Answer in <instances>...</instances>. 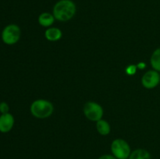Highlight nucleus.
<instances>
[{
    "instance_id": "nucleus-1",
    "label": "nucleus",
    "mask_w": 160,
    "mask_h": 159,
    "mask_svg": "<svg viewBox=\"0 0 160 159\" xmlns=\"http://www.w3.org/2000/svg\"><path fill=\"white\" fill-rule=\"evenodd\" d=\"M76 12V4L72 0H59L52 9V14L55 19L61 22L70 20L74 17Z\"/></svg>"
},
{
    "instance_id": "nucleus-2",
    "label": "nucleus",
    "mask_w": 160,
    "mask_h": 159,
    "mask_svg": "<svg viewBox=\"0 0 160 159\" xmlns=\"http://www.w3.org/2000/svg\"><path fill=\"white\" fill-rule=\"evenodd\" d=\"M31 115L37 118H47L52 115L54 111L52 103L45 99H38L33 101L30 107Z\"/></svg>"
},
{
    "instance_id": "nucleus-3",
    "label": "nucleus",
    "mask_w": 160,
    "mask_h": 159,
    "mask_svg": "<svg viewBox=\"0 0 160 159\" xmlns=\"http://www.w3.org/2000/svg\"><path fill=\"white\" fill-rule=\"evenodd\" d=\"M112 154L117 159H128L131 153L129 143L123 139H116L111 143Z\"/></svg>"
},
{
    "instance_id": "nucleus-4",
    "label": "nucleus",
    "mask_w": 160,
    "mask_h": 159,
    "mask_svg": "<svg viewBox=\"0 0 160 159\" xmlns=\"http://www.w3.org/2000/svg\"><path fill=\"white\" fill-rule=\"evenodd\" d=\"M21 35L20 28L17 24H9L2 32V40L6 45H12L19 41Z\"/></svg>"
},
{
    "instance_id": "nucleus-5",
    "label": "nucleus",
    "mask_w": 160,
    "mask_h": 159,
    "mask_svg": "<svg viewBox=\"0 0 160 159\" xmlns=\"http://www.w3.org/2000/svg\"><path fill=\"white\" fill-rule=\"evenodd\" d=\"M84 114L86 118L90 121L98 122L102 119L104 114L102 107L95 101H88L84 106Z\"/></svg>"
},
{
    "instance_id": "nucleus-6",
    "label": "nucleus",
    "mask_w": 160,
    "mask_h": 159,
    "mask_svg": "<svg viewBox=\"0 0 160 159\" xmlns=\"http://www.w3.org/2000/svg\"><path fill=\"white\" fill-rule=\"evenodd\" d=\"M160 84V73L154 70L147 71L142 78V84L146 89H154Z\"/></svg>"
},
{
    "instance_id": "nucleus-7",
    "label": "nucleus",
    "mask_w": 160,
    "mask_h": 159,
    "mask_svg": "<svg viewBox=\"0 0 160 159\" xmlns=\"http://www.w3.org/2000/svg\"><path fill=\"white\" fill-rule=\"evenodd\" d=\"M15 123V119L12 114L6 113L0 115V132L6 133L11 131Z\"/></svg>"
},
{
    "instance_id": "nucleus-8",
    "label": "nucleus",
    "mask_w": 160,
    "mask_h": 159,
    "mask_svg": "<svg viewBox=\"0 0 160 159\" xmlns=\"http://www.w3.org/2000/svg\"><path fill=\"white\" fill-rule=\"evenodd\" d=\"M62 36L61 30L58 27H48L45 32V37L49 41H57Z\"/></svg>"
},
{
    "instance_id": "nucleus-9",
    "label": "nucleus",
    "mask_w": 160,
    "mask_h": 159,
    "mask_svg": "<svg viewBox=\"0 0 160 159\" xmlns=\"http://www.w3.org/2000/svg\"><path fill=\"white\" fill-rule=\"evenodd\" d=\"M55 20L56 19H55L53 14L48 12L41 13L39 15L38 19L39 24L42 26H44V27H50L54 23Z\"/></svg>"
},
{
    "instance_id": "nucleus-10",
    "label": "nucleus",
    "mask_w": 160,
    "mask_h": 159,
    "mask_svg": "<svg viewBox=\"0 0 160 159\" xmlns=\"http://www.w3.org/2000/svg\"><path fill=\"white\" fill-rule=\"evenodd\" d=\"M96 129L102 136H107L110 133L111 127L109 123L104 119H100L96 122Z\"/></svg>"
},
{
    "instance_id": "nucleus-11",
    "label": "nucleus",
    "mask_w": 160,
    "mask_h": 159,
    "mask_svg": "<svg viewBox=\"0 0 160 159\" xmlns=\"http://www.w3.org/2000/svg\"><path fill=\"white\" fill-rule=\"evenodd\" d=\"M128 159H151V154L147 150L138 148L131 151Z\"/></svg>"
},
{
    "instance_id": "nucleus-12",
    "label": "nucleus",
    "mask_w": 160,
    "mask_h": 159,
    "mask_svg": "<svg viewBox=\"0 0 160 159\" xmlns=\"http://www.w3.org/2000/svg\"><path fill=\"white\" fill-rule=\"evenodd\" d=\"M150 64L152 70L160 73V47L156 48L152 54L150 58Z\"/></svg>"
},
{
    "instance_id": "nucleus-13",
    "label": "nucleus",
    "mask_w": 160,
    "mask_h": 159,
    "mask_svg": "<svg viewBox=\"0 0 160 159\" xmlns=\"http://www.w3.org/2000/svg\"><path fill=\"white\" fill-rule=\"evenodd\" d=\"M138 70L137 65H129L128 66H127L125 72H126L128 76H134L136 73V71Z\"/></svg>"
},
{
    "instance_id": "nucleus-14",
    "label": "nucleus",
    "mask_w": 160,
    "mask_h": 159,
    "mask_svg": "<svg viewBox=\"0 0 160 159\" xmlns=\"http://www.w3.org/2000/svg\"><path fill=\"white\" fill-rule=\"evenodd\" d=\"M9 106L5 101H2L0 102V113L1 114H6L9 113Z\"/></svg>"
},
{
    "instance_id": "nucleus-15",
    "label": "nucleus",
    "mask_w": 160,
    "mask_h": 159,
    "mask_svg": "<svg viewBox=\"0 0 160 159\" xmlns=\"http://www.w3.org/2000/svg\"><path fill=\"white\" fill-rule=\"evenodd\" d=\"M98 159H117L114 157L113 155H111V154H104V155H102L98 157Z\"/></svg>"
},
{
    "instance_id": "nucleus-16",
    "label": "nucleus",
    "mask_w": 160,
    "mask_h": 159,
    "mask_svg": "<svg viewBox=\"0 0 160 159\" xmlns=\"http://www.w3.org/2000/svg\"><path fill=\"white\" fill-rule=\"evenodd\" d=\"M137 67L139 70H144V69H145V67H146V64L143 62H138V63L137 64Z\"/></svg>"
}]
</instances>
